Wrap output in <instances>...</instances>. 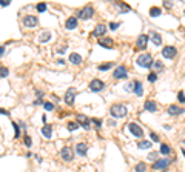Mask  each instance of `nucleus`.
<instances>
[{"instance_id": "6", "label": "nucleus", "mask_w": 185, "mask_h": 172, "mask_svg": "<svg viewBox=\"0 0 185 172\" xmlns=\"http://www.w3.org/2000/svg\"><path fill=\"white\" fill-rule=\"evenodd\" d=\"M170 160L168 158H160V160H156V161L153 163V169H156V171H164V169H167V167L170 166Z\"/></svg>"}, {"instance_id": "14", "label": "nucleus", "mask_w": 185, "mask_h": 172, "mask_svg": "<svg viewBox=\"0 0 185 172\" xmlns=\"http://www.w3.org/2000/svg\"><path fill=\"white\" fill-rule=\"evenodd\" d=\"M77 120H79V123H80L82 128L88 131V129H90V123H91V120H88V117L84 115V114H79V115H77Z\"/></svg>"}, {"instance_id": "3", "label": "nucleus", "mask_w": 185, "mask_h": 172, "mask_svg": "<svg viewBox=\"0 0 185 172\" xmlns=\"http://www.w3.org/2000/svg\"><path fill=\"white\" fill-rule=\"evenodd\" d=\"M93 16H94V8H93L91 5H86L85 8H82L77 13V17L84 18V20H88V18H91Z\"/></svg>"}, {"instance_id": "27", "label": "nucleus", "mask_w": 185, "mask_h": 172, "mask_svg": "<svg viewBox=\"0 0 185 172\" xmlns=\"http://www.w3.org/2000/svg\"><path fill=\"white\" fill-rule=\"evenodd\" d=\"M8 74H9V69L6 66H2L0 65V78H5V77H8Z\"/></svg>"}, {"instance_id": "35", "label": "nucleus", "mask_w": 185, "mask_h": 172, "mask_svg": "<svg viewBox=\"0 0 185 172\" xmlns=\"http://www.w3.org/2000/svg\"><path fill=\"white\" fill-rule=\"evenodd\" d=\"M23 141H25V144H26L28 148H31L32 140H31V137H29V135H25V137H23Z\"/></svg>"}, {"instance_id": "29", "label": "nucleus", "mask_w": 185, "mask_h": 172, "mask_svg": "<svg viewBox=\"0 0 185 172\" xmlns=\"http://www.w3.org/2000/svg\"><path fill=\"white\" fill-rule=\"evenodd\" d=\"M151 68H154V71H160V69H164V63H162L160 60H156Z\"/></svg>"}, {"instance_id": "50", "label": "nucleus", "mask_w": 185, "mask_h": 172, "mask_svg": "<svg viewBox=\"0 0 185 172\" xmlns=\"http://www.w3.org/2000/svg\"><path fill=\"white\" fill-rule=\"evenodd\" d=\"M184 143H185V140H184Z\"/></svg>"}, {"instance_id": "28", "label": "nucleus", "mask_w": 185, "mask_h": 172, "mask_svg": "<svg viewBox=\"0 0 185 172\" xmlns=\"http://www.w3.org/2000/svg\"><path fill=\"white\" fill-rule=\"evenodd\" d=\"M79 126L80 125H77L76 121H68L66 128H68V131H76V129H79Z\"/></svg>"}, {"instance_id": "38", "label": "nucleus", "mask_w": 185, "mask_h": 172, "mask_svg": "<svg viewBox=\"0 0 185 172\" xmlns=\"http://www.w3.org/2000/svg\"><path fill=\"white\" fill-rule=\"evenodd\" d=\"M120 25H122V23H120V22H117V23H116V22H113V23H109V29H113V31H116V29H117Z\"/></svg>"}, {"instance_id": "39", "label": "nucleus", "mask_w": 185, "mask_h": 172, "mask_svg": "<svg viewBox=\"0 0 185 172\" xmlns=\"http://www.w3.org/2000/svg\"><path fill=\"white\" fill-rule=\"evenodd\" d=\"M43 108L46 109V111H52V109H54V105H52V103H50V101H45Z\"/></svg>"}, {"instance_id": "26", "label": "nucleus", "mask_w": 185, "mask_h": 172, "mask_svg": "<svg viewBox=\"0 0 185 172\" xmlns=\"http://www.w3.org/2000/svg\"><path fill=\"white\" fill-rule=\"evenodd\" d=\"M160 13H162V11H160V8H157V6H153V8L150 9V16H151V17H159Z\"/></svg>"}, {"instance_id": "33", "label": "nucleus", "mask_w": 185, "mask_h": 172, "mask_svg": "<svg viewBox=\"0 0 185 172\" xmlns=\"http://www.w3.org/2000/svg\"><path fill=\"white\" fill-rule=\"evenodd\" d=\"M125 91L127 92H134V82H130L125 85Z\"/></svg>"}, {"instance_id": "32", "label": "nucleus", "mask_w": 185, "mask_h": 172, "mask_svg": "<svg viewBox=\"0 0 185 172\" xmlns=\"http://www.w3.org/2000/svg\"><path fill=\"white\" fill-rule=\"evenodd\" d=\"M11 125H13V128H14V137L19 138V137H20V128H19V125L17 123H11Z\"/></svg>"}, {"instance_id": "13", "label": "nucleus", "mask_w": 185, "mask_h": 172, "mask_svg": "<svg viewBox=\"0 0 185 172\" xmlns=\"http://www.w3.org/2000/svg\"><path fill=\"white\" fill-rule=\"evenodd\" d=\"M167 112L170 114V115H180V114L185 112V111H184V108H180V106H177V105H170Z\"/></svg>"}, {"instance_id": "46", "label": "nucleus", "mask_w": 185, "mask_h": 172, "mask_svg": "<svg viewBox=\"0 0 185 172\" xmlns=\"http://www.w3.org/2000/svg\"><path fill=\"white\" fill-rule=\"evenodd\" d=\"M0 114H2V115H6V117L9 115V112H8V111H6V109H2V108H0Z\"/></svg>"}, {"instance_id": "23", "label": "nucleus", "mask_w": 185, "mask_h": 172, "mask_svg": "<svg viewBox=\"0 0 185 172\" xmlns=\"http://www.w3.org/2000/svg\"><path fill=\"white\" fill-rule=\"evenodd\" d=\"M151 42L154 45H156V46H160L162 45V37H160V34H157V32H151Z\"/></svg>"}, {"instance_id": "2", "label": "nucleus", "mask_w": 185, "mask_h": 172, "mask_svg": "<svg viewBox=\"0 0 185 172\" xmlns=\"http://www.w3.org/2000/svg\"><path fill=\"white\" fill-rule=\"evenodd\" d=\"M153 57H151V54H141L137 57V65L141 68H151L153 66Z\"/></svg>"}, {"instance_id": "17", "label": "nucleus", "mask_w": 185, "mask_h": 172, "mask_svg": "<svg viewBox=\"0 0 185 172\" xmlns=\"http://www.w3.org/2000/svg\"><path fill=\"white\" fill-rule=\"evenodd\" d=\"M147 42H148V37L145 36V34H142V36H139L137 39V49H145L147 48Z\"/></svg>"}, {"instance_id": "11", "label": "nucleus", "mask_w": 185, "mask_h": 172, "mask_svg": "<svg viewBox=\"0 0 185 172\" xmlns=\"http://www.w3.org/2000/svg\"><path fill=\"white\" fill-rule=\"evenodd\" d=\"M76 88H68V91H66V94H65V103L68 106H71L74 103V97H76Z\"/></svg>"}, {"instance_id": "44", "label": "nucleus", "mask_w": 185, "mask_h": 172, "mask_svg": "<svg viewBox=\"0 0 185 172\" xmlns=\"http://www.w3.org/2000/svg\"><path fill=\"white\" fill-rule=\"evenodd\" d=\"M9 0H0V6H8L9 5Z\"/></svg>"}, {"instance_id": "10", "label": "nucleus", "mask_w": 185, "mask_h": 172, "mask_svg": "<svg viewBox=\"0 0 185 172\" xmlns=\"http://www.w3.org/2000/svg\"><path fill=\"white\" fill-rule=\"evenodd\" d=\"M176 54H177V51H176L174 46H165L164 49H162V55H164L165 59H168V60L174 59Z\"/></svg>"}, {"instance_id": "8", "label": "nucleus", "mask_w": 185, "mask_h": 172, "mask_svg": "<svg viewBox=\"0 0 185 172\" xmlns=\"http://www.w3.org/2000/svg\"><path fill=\"white\" fill-rule=\"evenodd\" d=\"M37 23H39V18H37L36 16H26V17H23V26H26V28H36Z\"/></svg>"}, {"instance_id": "16", "label": "nucleus", "mask_w": 185, "mask_h": 172, "mask_svg": "<svg viewBox=\"0 0 185 172\" xmlns=\"http://www.w3.org/2000/svg\"><path fill=\"white\" fill-rule=\"evenodd\" d=\"M76 152L80 157H85L86 152H88V146H86V143H77L76 144Z\"/></svg>"}, {"instance_id": "34", "label": "nucleus", "mask_w": 185, "mask_h": 172, "mask_svg": "<svg viewBox=\"0 0 185 172\" xmlns=\"http://www.w3.org/2000/svg\"><path fill=\"white\" fill-rule=\"evenodd\" d=\"M177 100L180 103H185V92L184 91H179V92H177Z\"/></svg>"}, {"instance_id": "7", "label": "nucleus", "mask_w": 185, "mask_h": 172, "mask_svg": "<svg viewBox=\"0 0 185 172\" xmlns=\"http://www.w3.org/2000/svg\"><path fill=\"white\" fill-rule=\"evenodd\" d=\"M128 129H130V132L133 134L134 137H137V138H142L143 137V131L137 123H128Z\"/></svg>"}, {"instance_id": "36", "label": "nucleus", "mask_w": 185, "mask_h": 172, "mask_svg": "<svg viewBox=\"0 0 185 172\" xmlns=\"http://www.w3.org/2000/svg\"><path fill=\"white\" fill-rule=\"evenodd\" d=\"M109 68H113V63H105V65H100L99 66V71H107Z\"/></svg>"}, {"instance_id": "20", "label": "nucleus", "mask_w": 185, "mask_h": 172, "mask_svg": "<svg viewBox=\"0 0 185 172\" xmlns=\"http://www.w3.org/2000/svg\"><path fill=\"white\" fill-rule=\"evenodd\" d=\"M70 63H73V65H80V63H82L80 54H77V52H71V54H70Z\"/></svg>"}, {"instance_id": "21", "label": "nucleus", "mask_w": 185, "mask_h": 172, "mask_svg": "<svg viewBox=\"0 0 185 172\" xmlns=\"http://www.w3.org/2000/svg\"><path fill=\"white\" fill-rule=\"evenodd\" d=\"M134 94L139 95V97H142V94H143V86L139 80H134Z\"/></svg>"}, {"instance_id": "40", "label": "nucleus", "mask_w": 185, "mask_h": 172, "mask_svg": "<svg viewBox=\"0 0 185 172\" xmlns=\"http://www.w3.org/2000/svg\"><path fill=\"white\" fill-rule=\"evenodd\" d=\"M156 80H157V74H156V72L148 74V82H156Z\"/></svg>"}, {"instance_id": "41", "label": "nucleus", "mask_w": 185, "mask_h": 172, "mask_svg": "<svg viewBox=\"0 0 185 172\" xmlns=\"http://www.w3.org/2000/svg\"><path fill=\"white\" fill-rule=\"evenodd\" d=\"M37 11H39V13L46 11V5H45V3H39V5H37Z\"/></svg>"}, {"instance_id": "49", "label": "nucleus", "mask_w": 185, "mask_h": 172, "mask_svg": "<svg viewBox=\"0 0 185 172\" xmlns=\"http://www.w3.org/2000/svg\"><path fill=\"white\" fill-rule=\"evenodd\" d=\"M36 94H37V97H39V98H40V97H42V95H43V92H42V91H39V89L36 91Z\"/></svg>"}, {"instance_id": "25", "label": "nucleus", "mask_w": 185, "mask_h": 172, "mask_svg": "<svg viewBox=\"0 0 185 172\" xmlns=\"http://www.w3.org/2000/svg\"><path fill=\"white\" fill-rule=\"evenodd\" d=\"M137 148H139V149H150V148H151V141L141 140V141L137 143Z\"/></svg>"}, {"instance_id": "12", "label": "nucleus", "mask_w": 185, "mask_h": 172, "mask_svg": "<svg viewBox=\"0 0 185 172\" xmlns=\"http://www.w3.org/2000/svg\"><path fill=\"white\" fill-rule=\"evenodd\" d=\"M105 34H107V26L99 23V25L96 26V29L93 31L91 37H93V36H94V37H105Z\"/></svg>"}, {"instance_id": "43", "label": "nucleus", "mask_w": 185, "mask_h": 172, "mask_svg": "<svg viewBox=\"0 0 185 172\" xmlns=\"http://www.w3.org/2000/svg\"><path fill=\"white\" fill-rule=\"evenodd\" d=\"M156 158H157V152H150L148 154V160H154L156 161Z\"/></svg>"}, {"instance_id": "5", "label": "nucleus", "mask_w": 185, "mask_h": 172, "mask_svg": "<svg viewBox=\"0 0 185 172\" xmlns=\"http://www.w3.org/2000/svg\"><path fill=\"white\" fill-rule=\"evenodd\" d=\"M103 88H105V83L99 78H94L90 82V91H93V92H100Z\"/></svg>"}, {"instance_id": "18", "label": "nucleus", "mask_w": 185, "mask_h": 172, "mask_svg": "<svg viewBox=\"0 0 185 172\" xmlns=\"http://www.w3.org/2000/svg\"><path fill=\"white\" fill-rule=\"evenodd\" d=\"M77 26V17H68L65 22V28L66 29H74Z\"/></svg>"}, {"instance_id": "15", "label": "nucleus", "mask_w": 185, "mask_h": 172, "mask_svg": "<svg viewBox=\"0 0 185 172\" xmlns=\"http://www.w3.org/2000/svg\"><path fill=\"white\" fill-rule=\"evenodd\" d=\"M99 45L109 49V48L114 46V42H113V39H109V37H102V39H99Z\"/></svg>"}, {"instance_id": "48", "label": "nucleus", "mask_w": 185, "mask_h": 172, "mask_svg": "<svg viewBox=\"0 0 185 172\" xmlns=\"http://www.w3.org/2000/svg\"><path fill=\"white\" fill-rule=\"evenodd\" d=\"M5 54V46H0V57Z\"/></svg>"}, {"instance_id": "30", "label": "nucleus", "mask_w": 185, "mask_h": 172, "mask_svg": "<svg viewBox=\"0 0 185 172\" xmlns=\"http://www.w3.org/2000/svg\"><path fill=\"white\" fill-rule=\"evenodd\" d=\"M170 152H171V148H170L168 144H162L160 146V154L167 155V154H170Z\"/></svg>"}, {"instance_id": "4", "label": "nucleus", "mask_w": 185, "mask_h": 172, "mask_svg": "<svg viewBox=\"0 0 185 172\" xmlns=\"http://www.w3.org/2000/svg\"><path fill=\"white\" fill-rule=\"evenodd\" d=\"M60 157H62L63 161H73V158H74L73 149H71L70 146H63L62 149H60Z\"/></svg>"}, {"instance_id": "37", "label": "nucleus", "mask_w": 185, "mask_h": 172, "mask_svg": "<svg viewBox=\"0 0 185 172\" xmlns=\"http://www.w3.org/2000/svg\"><path fill=\"white\" fill-rule=\"evenodd\" d=\"M91 123H93L94 126H96L97 129H100V128H102V121L99 120V118H93V120H91Z\"/></svg>"}, {"instance_id": "47", "label": "nucleus", "mask_w": 185, "mask_h": 172, "mask_svg": "<svg viewBox=\"0 0 185 172\" xmlns=\"http://www.w3.org/2000/svg\"><path fill=\"white\" fill-rule=\"evenodd\" d=\"M164 6H165V8H171L173 3H170V2H164Z\"/></svg>"}, {"instance_id": "24", "label": "nucleus", "mask_w": 185, "mask_h": 172, "mask_svg": "<svg viewBox=\"0 0 185 172\" xmlns=\"http://www.w3.org/2000/svg\"><path fill=\"white\" fill-rule=\"evenodd\" d=\"M50 39H51V32L50 31H43L39 36V42H40V43H46V42H50Z\"/></svg>"}, {"instance_id": "45", "label": "nucleus", "mask_w": 185, "mask_h": 172, "mask_svg": "<svg viewBox=\"0 0 185 172\" xmlns=\"http://www.w3.org/2000/svg\"><path fill=\"white\" fill-rule=\"evenodd\" d=\"M34 105H45L43 98H37V100H34Z\"/></svg>"}, {"instance_id": "19", "label": "nucleus", "mask_w": 185, "mask_h": 172, "mask_svg": "<svg viewBox=\"0 0 185 172\" xmlns=\"http://www.w3.org/2000/svg\"><path fill=\"white\" fill-rule=\"evenodd\" d=\"M143 108H145V111H148V112H156V111H157V105L153 100H147L145 105H143Z\"/></svg>"}, {"instance_id": "1", "label": "nucleus", "mask_w": 185, "mask_h": 172, "mask_svg": "<svg viewBox=\"0 0 185 172\" xmlns=\"http://www.w3.org/2000/svg\"><path fill=\"white\" fill-rule=\"evenodd\" d=\"M127 112H128L127 106L122 105V103H116V105H113L111 108H109V114L114 118H123L127 115Z\"/></svg>"}, {"instance_id": "42", "label": "nucleus", "mask_w": 185, "mask_h": 172, "mask_svg": "<svg viewBox=\"0 0 185 172\" xmlns=\"http://www.w3.org/2000/svg\"><path fill=\"white\" fill-rule=\"evenodd\" d=\"M150 137H151V140H153V141H156V143L160 140V138H159V135H157L156 132H151V134H150Z\"/></svg>"}, {"instance_id": "31", "label": "nucleus", "mask_w": 185, "mask_h": 172, "mask_svg": "<svg viewBox=\"0 0 185 172\" xmlns=\"http://www.w3.org/2000/svg\"><path fill=\"white\" fill-rule=\"evenodd\" d=\"M147 171V164L145 163H137L136 164V172H145Z\"/></svg>"}, {"instance_id": "22", "label": "nucleus", "mask_w": 185, "mask_h": 172, "mask_svg": "<svg viewBox=\"0 0 185 172\" xmlns=\"http://www.w3.org/2000/svg\"><path fill=\"white\" fill-rule=\"evenodd\" d=\"M42 134H43L45 138H51V135H52V126L51 125H45L43 128H42Z\"/></svg>"}, {"instance_id": "9", "label": "nucleus", "mask_w": 185, "mask_h": 172, "mask_svg": "<svg viewBox=\"0 0 185 172\" xmlns=\"http://www.w3.org/2000/svg\"><path fill=\"white\" fill-rule=\"evenodd\" d=\"M127 75H128V71H127V68L125 66H117L114 69V74H113V77H114L116 80H120V78H127Z\"/></svg>"}]
</instances>
